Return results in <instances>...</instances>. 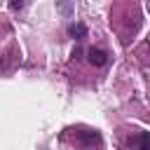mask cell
I'll return each mask as SVG.
<instances>
[{
  "label": "cell",
  "mask_w": 150,
  "mask_h": 150,
  "mask_svg": "<svg viewBox=\"0 0 150 150\" xmlns=\"http://www.w3.org/2000/svg\"><path fill=\"white\" fill-rule=\"evenodd\" d=\"M75 141L77 143H82V145H101V134L96 131V129H77V134H75Z\"/></svg>",
  "instance_id": "6da1fadb"
},
{
  "label": "cell",
  "mask_w": 150,
  "mask_h": 150,
  "mask_svg": "<svg viewBox=\"0 0 150 150\" xmlns=\"http://www.w3.org/2000/svg\"><path fill=\"white\" fill-rule=\"evenodd\" d=\"M131 150H150V131H136L129 138Z\"/></svg>",
  "instance_id": "7a4b0ae2"
},
{
  "label": "cell",
  "mask_w": 150,
  "mask_h": 150,
  "mask_svg": "<svg viewBox=\"0 0 150 150\" xmlns=\"http://www.w3.org/2000/svg\"><path fill=\"white\" fill-rule=\"evenodd\" d=\"M87 59H89V63H91V66L101 68V66H105L108 54H105L103 49H98V47H89V49H87Z\"/></svg>",
  "instance_id": "3957f363"
},
{
  "label": "cell",
  "mask_w": 150,
  "mask_h": 150,
  "mask_svg": "<svg viewBox=\"0 0 150 150\" xmlns=\"http://www.w3.org/2000/svg\"><path fill=\"white\" fill-rule=\"evenodd\" d=\"M68 35H70V38H75V40H82V38H87V26H84V23H80V21L70 23V26H68Z\"/></svg>",
  "instance_id": "277c9868"
},
{
  "label": "cell",
  "mask_w": 150,
  "mask_h": 150,
  "mask_svg": "<svg viewBox=\"0 0 150 150\" xmlns=\"http://www.w3.org/2000/svg\"><path fill=\"white\" fill-rule=\"evenodd\" d=\"M9 7H12V9H21V7H23V2H9Z\"/></svg>",
  "instance_id": "5b68a950"
}]
</instances>
